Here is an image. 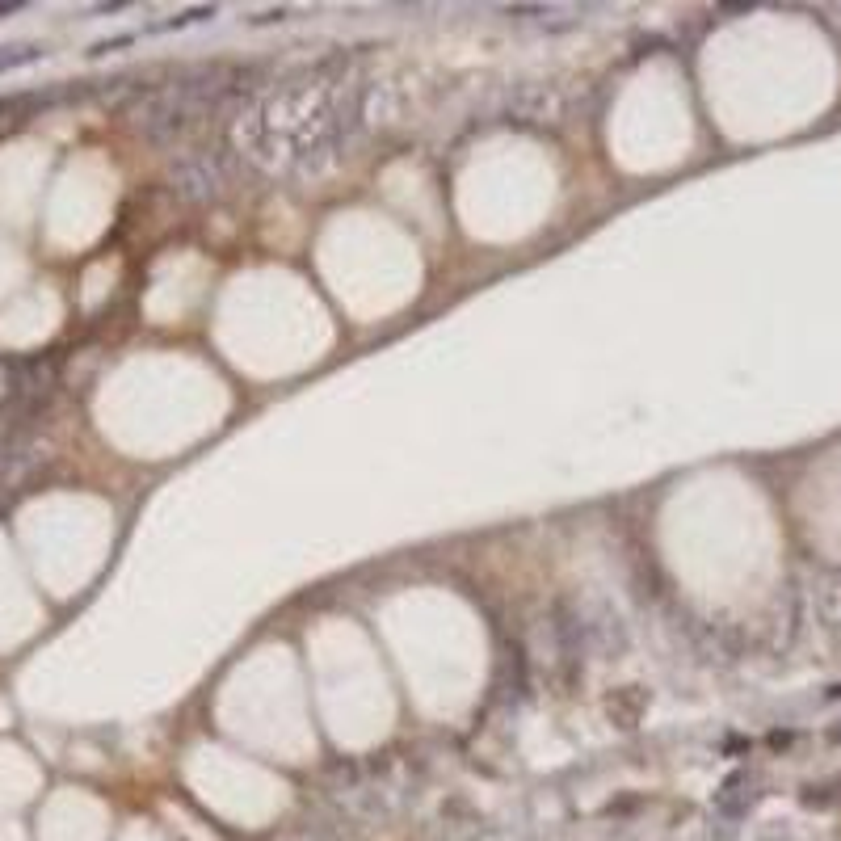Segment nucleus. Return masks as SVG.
Wrapping results in <instances>:
<instances>
[{
	"label": "nucleus",
	"instance_id": "f257e3e1",
	"mask_svg": "<svg viewBox=\"0 0 841 841\" xmlns=\"http://www.w3.org/2000/svg\"><path fill=\"white\" fill-rule=\"evenodd\" d=\"M375 80L358 59L333 51L312 64L253 80L228 114V143L244 164L274 177H324L371 127Z\"/></svg>",
	"mask_w": 841,
	"mask_h": 841
},
{
	"label": "nucleus",
	"instance_id": "f03ea898",
	"mask_svg": "<svg viewBox=\"0 0 841 841\" xmlns=\"http://www.w3.org/2000/svg\"><path fill=\"white\" fill-rule=\"evenodd\" d=\"M253 80L244 68H194V72H181L177 80L160 89H148L135 110L131 122L143 139L160 143V148H173L186 135H194L202 122L211 114H232V106L244 97Z\"/></svg>",
	"mask_w": 841,
	"mask_h": 841
},
{
	"label": "nucleus",
	"instance_id": "7ed1b4c3",
	"mask_svg": "<svg viewBox=\"0 0 841 841\" xmlns=\"http://www.w3.org/2000/svg\"><path fill=\"white\" fill-rule=\"evenodd\" d=\"M240 164L244 160L236 156V148L228 139L202 143V148H181L169 160V186L186 202H211V198H223L232 190Z\"/></svg>",
	"mask_w": 841,
	"mask_h": 841
}]
</instances>
